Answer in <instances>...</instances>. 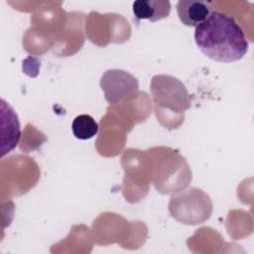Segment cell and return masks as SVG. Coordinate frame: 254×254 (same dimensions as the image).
Masks as SVG:
<instances>
[{
  "label": "cell",
  "instance_id": "obj_1",
  "mask_svg": "<svg viewBox=\"0 0 254 254\" xmlns=\"http://www.w3.org/2000/svg\"><path fill=\"white\" fill-rule=\"evenodd\" d=\"M194 42L204 56L219 63L241 60L249 47L244 31L234 18L219 11H212L195 27Z\"/></svg>",
  "mask_w": 254,
  "mask_h": 254
},
{
  "label": "cell",
  "instance_id": "obj_2",
  "mask_svg": "<svg viewBox=\"0 0 254 254\" xmlns=\"http://www.w3.org/2000/svg\"><path fill=\"white\" fill-rule=\"evenodd\" d=\"M105 99L110 104L118 103L129 93L138 89V80L132 74L121 69L106 70L100 80Z\"/></svg>",
  "mask_w": 254,
  "mask_h": 254
},
{
  "label": "cell",
  "instance_id": "obj_3",
  "mask_svg": "<svg viewBox=\"0 0 254 254\" xmlns=\"http://www.w3.org/2000/svg\"><path fill=\"white\" fill-rule=\"evenodd\" d=\"M213 11L212 4L202 0H180L177 12L180 21L189 27H196Z\"/></svg>",
  "mask_w": 254,
  "mask_h": 254
},
{
  "label": "cell",
  "instance_id": "obj_4",
  "mask_svg": "<svg viewBox=\"0 0 254 254\" xmlns=\"http://www.w3.org/2000/svg\"><path fill=\"white\" fill-rule=\"evenodd\" d=\"M136 20H149L157 22L169 16L171 4L163 0H137L132 5Z\"/></svg>",
  "mask_w": 254,
  "mask_h": 254
},
{
  "label": "cell",
  "instance_id": "obj_5",
  "mask_svg": "<svg viewBox=\"0 0 254 254\" xmlns=\"http://www.w3.org/2000/svg\"><path fill=\"white\" fill-rule=\"evenodd\" d=\"M6 112H7L8 118L6 119L5 116L2 114V120L7 124L8 128H7V133L2 135V139L5 138V136H8V139L6 140V142L4 144H2L1 156H4L6 153H9L10 151H12L17 146L20 136H21L20 124H19L18 117L9 104H8V110Z\"/></svg>",
  "mask_w": 254,
  "mask_h": 254
},
{
  "label": "cell",
  "instance_id": "obj_6",
  "mask_svg": "<svg viewBox=\"0 0 254 254\" xmlns=\"http://www.w3.org/2000/svg\"><path fill=\"white\" fill-rule=\"evenodd\" d=\"M71 131L75 138L87 140L94 137L98 132V124L88 114L77 115L71 123Z\"/></svg>",
  "mask_w": 254,
  "mask_h": 254
}]
</instances>
